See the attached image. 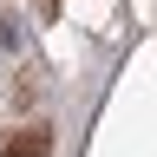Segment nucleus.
Returning a JSON list of instances; mask_svg holds the SVG:
<instances>
[{
    "label": "nucleus",
    "mask_w": 157,
    "mask_h": 157,
    "mask_svg": "<svg viewBox=\"0 0 157 157\" xmlns=\"http://www.w3.org/2000/svg\"><path fill=\"white\" fill-rule=\"evenodd\" d=\"M0 157H52V144H46V131H20Z\"/></svg>",
    "instance_id": "nucleus-1"
}]
</instances>
